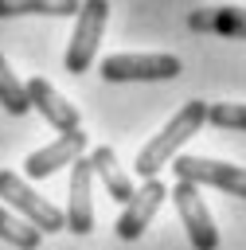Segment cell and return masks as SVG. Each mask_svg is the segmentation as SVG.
Returning a JSON list of instances; mask_svg holds the SVG:
<instances>
[{
    "instance_id": "obj_10",
    "label": "cell",
    "mask_w": 246,
    "mask_h": 250,
    "mask_svg": "<svg viewBox=\"0 0 246 250\" xmlns=\"http://www.w3.org/2000/svg\"><path fill=\"white\" fill-rule=\"evenodd\" d=\"M82 152H86V133H82V129L59 133V141H51L47 148H39V152H31V156L23 160V172H27V180H47V176H55L59 168L74 164Z\"/></svg>"
},
{
    "instance_id": "obj_14",
    "label": "cell",
    "mask_w": 246,
    "mask_h": 250,
    "mask_svg": "<svg viewBox=\"0 0 246 250\" xmlns=\"http://www.w3.org/2000/svg\"><path fill=\"white\" fill-rule=\"evenodd\" d=\"M0 238H4L8 246H16V250H35V246L43 242V234H39L31 223H23L20 215H12L8 207H0Z\"/></svg>"
},
{
    "instance_id": "obj_9",
    "label": "cell",
    "mask_w": 246,
    "mask_h": 250,
    "mask_svg": "<svg viewBox=\"0 0 246 250\" xmlns=\"http://www.w3.org/2000/svg\"><path fill=\"white\" fill-rule=\"evenodd\" d=\"M27 86V105L51 125V129H59V133H74V129H82V113L47 82V78H27L23 82Z\"/></svg>"
},
{
    "instance_id": "obj_3",
    "label": "cell",
    "mask_w": 246,
    "mask_h": 250,
    "mask_svg": "<svg viewBox=\"0 0 246 250\" xmlns=\"http://www.w3.org/2000/svg\"><path fill=\"white\" fill-rule=\"evenodd\" d=\"M184 62L168 51H152V55H133V51H117L105 55L98 74L105 82H172L180 78Z\"/></svg>"
},
{
    "instance_id": "obj_15",
    "label": "cell",
    "mask_w": 246,
    "mask_h": 250,
    "mask_svg": "<svg viewBox=\"0 0 246 250\" xmlns=\"http://www.w3.org/2000/svg\"><path fill=\"white\" fill-rule=\"evenodd\" d=\"M0 105L12 113V117H23L31 105H27V86L12 74V66H8V59L0 55Z\"/></svg>"
},
{
    "instance_id": "obj_7",
    "label": "cell",
    "mask_w": 246,
    "mask_h": 250,
    "mask_svg": "<svg viewBox=\"0 0 246 250\" xmlns=\"http://www.w3.org/2000/svg\"><path fill=\"white\" fill-rule=\"evenodd\" d=\"M66 230L70 234H90L94 230V168L86 156L70 164V188H66Z\"/></svg>"
},
{
    "instance_id": "obj_5",
    "label": "cell",
    "mask_w": 246,
    "mask_h": 250,
    "mask_svg": "<svg viewBox=\"0 0 246 250\" xmlns=\"http://www.w3.org/2000/svg\"><path fill=\"white\" fill-rule=\"evenodd\" d=\"M172 172L184 184H195V188L207 184V188H219L226 195L246 199V168L242 164H226V160H211V156H176Z\"/></svg>"
},
{
    "instance_id": "obj_2",
    "label": "cell",
    "mask_w": 246,
    "mask_h": 250,
    "mask_svg": "<svg viewBox=\"0 0 246 250\" xmlns=\"http://www.w3.org/2000/svg\"><path fill=\"white\" fill-rule=\"evenodd\" d=\"M0 199L8 203V211L12 215H20L23 223H31L39 234H55V230H66V219H62V211L55 207V203H47L20 172H8V168H0Z\"/></svg>"
},
{
    "instance_id": "obj_13",
    "label": "cell",
    "mask_w": 246,
    "mask_h": 250,
    "mask_svg": "<svg viewBox=\"0 0 246 250\" xmlns=\"http://www.w3.org/2000/svg\"><path fill=\"white\" fill-rule=\"evenodd\" d=\"M82 0H0V20L12 16H55V20H70L78 16Z\"/></svg>"
},
{
    "instance_id": "obj_12",
    "label": "cell",
    "mask_w": 246,
    "mask_h": 250,
    "mask_svg": "<svg viewBox=\"0 0 246 250\" xmlns=\"http://www.w3.org/2000/svg\"><path fill=\"white\" fill-rule=\"evenodd\" d=\"M191 31H211V35H226V39H246V8H195L187 16Z\"/></svg>"
},
{
    "instance_id": "obj_11",
    "label": "cell",
    "mask_w": 246,
    "mask_h": 250,
    "mask_svg": "<svg viewBox=\"0 0 246 250\" xmlns=\"http://www.w3.org/2000/svg\"><path fill=\"white\" fill-rule=\"evenodd\" d=\"M86 160H90V168H94V176H98V180L105 184V191H109V195H113V199H117V203L125 207V203L133 199V191H137V188H133V180H129V172L121 168V160H117V152H113L109 145H98V148H94V152H90Z\"/></svg>"
},
{
    "instance_id": "obj_8",
    "label": "cell",
    "mask_w": 246,
    "mask_h": 250,
    "mask_svg": "<svg viewBox=\"0 0 246 250\" xmlns=\"http://www.w3.org/2000/svg\"><path fill=\"white\" fill-rule=\"evenodd\" d=\"M164 195H168V188H164L160 180H144V184H141V188L133 191V199H129V203L121 207L117 223H113L117 238H121V242H137V238L144 234V227L152 223V215L160 211Z\"/></svg>"
},
{
    "instance_id": "obj_16",
    "label": "cell",
    "mask_w": 246,
    "mask_h": 250,
    "mask_svg": "<svg viewBox=\"0 0 246 250\" xmlns=\"http://www.w3.org/2000/svg\"><path fill=\"white\" fill-rule=\"evenodd\" d=\"M207 121H211L215 129L246 133V102H211V105H207Z\"/></svg>"
},
{
    "instance_id": "obj_4",
    "label": "cell",
    "mask_w": 246,
    "mask_h": 250,
    "mask_svg": "<svg viewBox=\"0 0 246 250\" xmlns=\"http://www.w3.org/2000/svg\"><path fill=\"white\" fill-rule=\"evenodd\" d=\"M105 20H109V0H82L74 35H70V47H66V59H62L70 74L90 70L94 55H98V43H102V31H105Z\"/></svg>"
},
{
    "instance_id": "obj_6",
    "label": "cell",
    "mask_w": 246,
    "mask_h": 250,
    "mask_svg": "<svg viewBox=\"0 0 246 250\" xmlns=\"http://www.w3.org/2000/svg\"><path fill=\"white\" fill-rule=\"evenodd\" d=\"M168 195H172V203H176V211H180V223H184V230H187L191 250H219V227H215V219H211L199 188L176 180V188H172Z\"/></svg>"
},
{
    "instance_id": "obj_1",
    "label": "cell",
    "mask_w": 246,
    "mask_h": 250,
    "mask_svg": "<svg viewBox=\"0 0 246 250\" xmlns=\"http://www.w3.org/2000/svg\"><path fill=\"white\" fill-rule=\"evenodd\" d=\"M207 121V102L203 98H191V102H184L176 113H172V121L137 152V164H133V172L141 176V180H156V172L164 168V164H172L176 156H180V148L199 133V125Z\"/></svg>"
}]
</instances>
